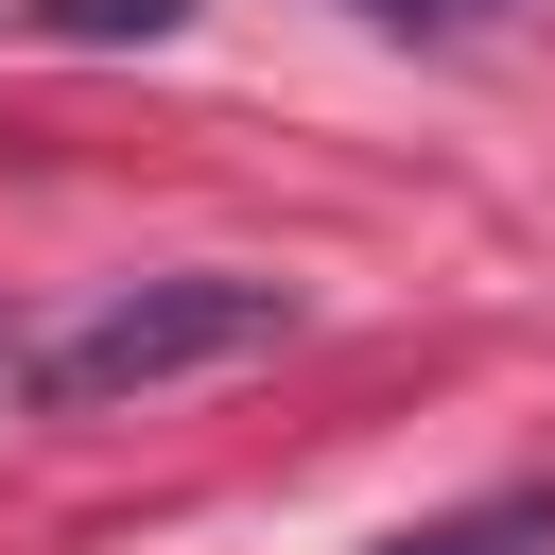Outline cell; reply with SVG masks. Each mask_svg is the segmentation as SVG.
<instances>
[{
	"instance_id": "6da1fadb",
	"label": "cell",
	"mask_w": 555,
	"mask_h": 555,
	"mask_svg": "<svg viewBox=\"0 0 555 555\" xmlns=\"http://www.w3.org/2000/svg\"><path fill=\"white\" fill-rule=\"evenodd\" d=\"M295 330V278H243V260H173V278H104L69 330L17 347L35 416H121V399H173L208 364H260Z\"/></svg>"
},
{
	"instance_id": "5b68a950",
	"label": "cell",
	"mask_w": 555,
	"mask_h": 555,
	"mask_svg": "<svg viewBox=\"0 0 555 555\" xmlns=\"http://www.w3.org/2000/svg\"><path fill=\"white\" fill-rule=\"evenodd\" d=\"M0 364H17V347H0Z\"/></svg>"
},
{
	"instance_id": "7a4b0ae2",
	"label": "cell",
	"mask_w": 555,
	"mask_h": 555,
	"mask_svg": "<svg viewBox=\"0 0 555 555\" xmlns=\"http://www.w3.org/2000/svg\"><path fill=\"white\" fill-rule=\"evenodd\" d=\"M364 555H555V486H486V503H451L416 538H364Z\"/></svg>"
},
{
	"instance_id": "277c9868",
	"label": "cell",
	"mask_w": 555,
	"mask_h": 555,
	"mask_svg": "<svg viewBox=\"0 0 555 555\" xmlns=\"http://www.w3.org/2000/svg\"><path fill=\"white\" fill-rule=\"evenodd\" d=\"M382 35H468V17H503V0H364Z\"/></svg>"
},
{
	"instance_id": "3957f363",
	"label": "cell",
	"mask_w": 555,
	"mask_h": 555,
	"mask_svg": "<svg viewBox=\"0 0 555 555\" xmlns=\"http://www.w3.org/2000/svg\"><path fill=\"white\" fill-rule=\"evenodd\" d=\"M52 35H139L156 52V35H191V0H52Z\"/></svg>"
}]
</instances>
